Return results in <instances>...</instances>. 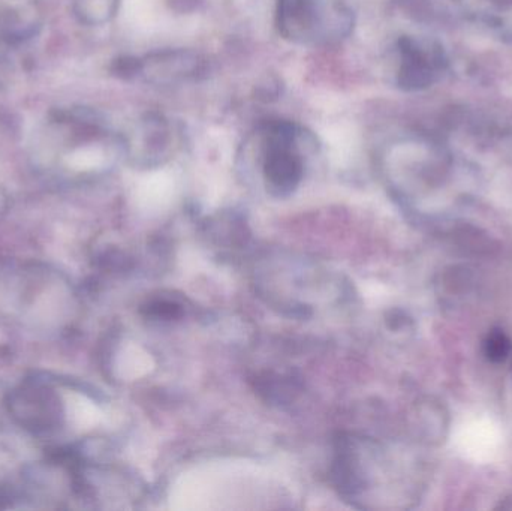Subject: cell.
<instances>
[{
	"label": "cell",
	"mask_w": 512,
	"mask_h": 511,
	"mask_svg": "<svg viewBox=\"0 0 512 511\" xmlns=\"http://www.w3.org/2000/svg\"><path fill=\"white\" fill-rule=\"evenodd\" d=\"M149 317L164 318V320H173L182 315V308L177 303L170 300H155L144 308Z\"/></svg>",
	"instance_id": "obj_6"
},
{
	"label": "cell",
	"mask_w": 512,
	"mask_h": 511,
	"mask_svg": "<svg viewBox=\"0 0 512 511\" xmlns=\"http://www.w3.org/2000/svg\"><path fill=\"white\" fill-rule=\"evenodd\" d=\"M508 341H505L504 335H493L490 336V341L487 342V354L492 359H504L508 354Z\"/></svg>",
	"instance_id": "obj_9"
},
{
	"label": "cell",
	"mask_w": 512,
	"mask_h": 511,
	"mask_svg": "<svg viewBox=\"0 0 512 511\" xmlns=\"http://www.w3.org/2000/svg\"><path fill=\"white\" fill-rule=\"evenodd\" d=\"M277 29L298 44H328L348 38L354 29V12L330 0H277Z\"/></svg>",
	"instance_id": "obj_1"
},
{
	"label": "cell",
	"mask_w": 512,
	"mask_h": 511,
	"mask_svg": "<svg viewBox=\"0 0 512 511\" xmlns=\"http://www.w3.org/2000/svg\"><path fill=\"white\" fill-rule=\"evenodd\" d=\"M279 92V80H276V78H265L264 83L256 87V93H258L259 99H262V101H273V99L279 96Z\"/></svg>",
	"instance_id": "obj_10"
},
{
	"label": "cell",
	"mask_w": 512,
	"mask_h": 511,
	"mask_svg": "<svg viewBox=\"0 0 512 511\" xmlns=\"http://www.w3.org/2000/svg\"><path fill=\"white\" fill-rule=\"evenodd\" d=\"M137 140H140V150L146 161H159L165 156L170 144V126L161 114L152 113L140 123Z\"/></svg>",
	"instance_id": "obj_4"
},
{
	"label": "cell",
	"mask_w": 512,
	"mask_h": 511,
	"mask_svg": "<svg viewBox=\"0 0 512 511\" xmlns=\"http://www.w3.org/2000/svg\"><path fill=\"white\" fill-rule=\"evenodd\" d=\"M26 498L27 492L20 491L12 485H0V510L23 507Z\"/></svg>",
	"instance_id": "obj_7"
},
{
	"label": "cell",
	"mask_w": 512,
	"mask_h": 511,
	"mask_svg": "<svg viewBox=\"0 0 512 511\" xmlns=\"http://www.w3.org/2000/svg\"><path fill=\"white\" fill-rule=\"evenodd\" d=\"M143 60L135 57H122L114 63V72L122 78H134L141 75Z\"/></svg>",
	"instance_id": "obj_8"
},
{
	"label": "cell",
	"mask_w": 512,
	"mask_h": 511,
	"mask_svg": "<svg viewBox=\"0 0 512 511\" xmlns=\"http://www.w3.org/2000/svg\"><path fill=\"white\" fill-rule=\"evenodd\" d=\"M5 405L15 425L33 437H53L65 426V402L56 383L45 375L21 381L9 390Z\"/></svg>",
	"instance_id": "obj_2"
},
{
	"label": "cell",
	"mask_w": 512,
	"mask_h": 511,
	"mask_svg": "<svg viewBox=\"0 0 512 511\" xmlns=\"http://www.w3.org/2000/svg\"><path fill=\"white\" fill-rule=\"evenodd\" d=\"M167 5L171 11L177 14H192V12L200 11L204 5V0H167Z\"/></svg>",
	"instance_id": "obj_11"
},
{
	"label": "cell",
	"mask_w": 512,
	"mask_h": 511,
	"mask_svg": "<svg viewBox=\"0 0 512 511\" xmlns=\"http://www.w3.org/2000/svg\"><path fill=\"white\" fill-rule=\"evenodd\" d=\"M119 0H78V15L86 23L102 24L116 14Z\"/></svg>",
	"instance_id": "obj_5"
},
{
	"label": "cell",
	"mask_w": 512,
	"mask_h": 511,
	"mask_svg": "<svg viewBox=\"0 0 512 511\" xmlns=\"http://www.w3.org/2000/svg\"><path fill=\"white\" fill-rule=\"evenodd\" d=\"M204 72V62L189 50H162L143 59L141 74L156 86H171L194 80Z\"/></svg>",
	"instance_id": "obj_3"
}]
</instances>
